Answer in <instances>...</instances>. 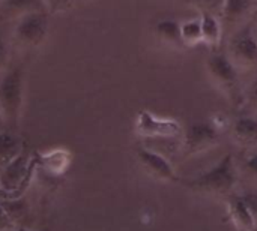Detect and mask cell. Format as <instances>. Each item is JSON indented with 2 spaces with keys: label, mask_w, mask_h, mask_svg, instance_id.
<instances>
[{
  "label": "cell",
  "mask_w": 257,
  "mask_h": 231,
  "mask_svg": "<svg viewBox=\"0 0 257 231\" xmlns=\"http://www.w3.org/2000/svg\"><path fill=\"white\" fill-rule=\"evenodd\" d=\"M12 231H29V230H24V228H20V230H12Z\"/></svg>",
  "instance_id": "25"
},
{
  "label": "cell",
  "mask_w": 257,
  "mask_h": 231,
  "mask_svg": "<svg viewBox=\"0 0 257 231\" xmlns=\"http://www.w3.org/2000/svg\"><path fill=\"white\" fill-rule=\"evenodd\" d=\"M236 179L238 177L233 164V156L227 153L212 168L203 171L202 174L190 180L188 186L202 194L224 195L233 189Z\"/></svg>",
  "instance_id": "2"
},
{
  "label": "cell",
  "mask_w": 257,
  "mask_h": 231,
  "mask_svg": "<svg viewBox=\"0 0 257 231\" xmlns=\"http://www.w3.org/2000/svg\"><path fill=\"white\" fill-rule=\"evenodd\" d=\"M206 69L211 80L229 96L238 92V68L226 53L214 51L206 60Z\"/></svg>",
  "instance_id": "4"
},
{
  "label": "cell",
  "mask_w": 257,
  "mask_h": 231,
  "mask_svg": "<svg viewBox=\"0 0 257 231\" xmlns=\"http://www.w3.org/2000/svg\"><path fill=\"white\" fill-rule=\"evenodd\" d=\"M9 50H11V45L0 27V75L6 71V65L9 60Z\"/></svg>",
  "instance_id": "20"
},
{
  "label": "cell",
  "mask_w": 257,
  "mask_h": 231,
  "mask_svg": "<svg viewBox=\"0 0 257 231\" xmlns=\"http://www.w3.org/2000/svg\"><path fill=\"white\" fill-rule=\"evenodd\" d=\"M248 102L257 110V78L248 87Z\"/></svg>",
  "instance_id": "23"
},
{
  "label": "cell",
  "mask_w": 257,
  "mask_h": 231,
  "mask_svg": "<svg viewBox=\"0 0 257 231\" xmlns=\"http://www.w3.org/2000/svg\"><path fill=\"white\" fill-rule=\"evenodd\" d=\"M137 158L143 168L146 170L148 174L158 180L164 182H175L176 180V173L172 164L166 156L161 153H157L151 149H139L137 150Z\"/></svg>",
  "instance_id": "8"
},
{
  "label": "cell",
  "mask_w": 257,
  "mask_h": 231,
  "mask_svg": "<svg viewBox=\"0 0 257 231\" xmlns=\"http://www.w3.org/2000/svg\"><path fill=\"white\" fill-rule=\"evenodd\" d=\"M136 131L146 138H176L182 134V126L175 119L160 117L149 110H142L136 117Z\"/></svg>",
  "instance_id": "6"
},
{
  "label": "cell",
  "mask_w": 257,
  "mask_h": 231,
  "mask_svg": "<svg viewBox=\"0 0 257 231\" xmlns=\"http://www.w3.org/2000/svg\"><path fill=\"white\" fill-rule=\"evenodd\" d=\"M157 36L170 45H182L181 39V23L173 18H164L157 23L155 26Z\"/></svg>",
  "instance_id": "16"
},
{
  "label": "cell",
  "mask_w": 257,
  "mask_h": 231,
  "mask_svg": "<svg viewBox=\"0 0 257 231\" xmlns=\"http://www.w3.org/2000/svg\"><path fill=\"white\" fill-rule=\"evenodd\" d=\"M218 143V128L214 123L199 122L187 128L184 144L190 155L202 153Z\"/></svg>",
  "instance_id": "7"
},
{
  "label": "cell",
  "mask_w": 257,
  "mask_h": 231,
  "mask_svg": "<svg viewBox=\"0 0 257 231\" xmlns=\"http://www.w3.org/2000/svg\"><path fill=\"white\" fill-rule=\"evenodd\" d=\"M226 0H193V3L199 8L200 12H211L214 15H221L223 6Z\"/></svg>",
  "instance_id": "19"
},
{
  "label": "cell",
  "mask_w": 257,
  "mask_h": 231,
  "mask_svg": "<svg viewBox=\"0 0 257 231\" xmlns=\"http://www.w3.org/2000/svg\"><path fill=\"white\" fill-rule=\"evenodd\" d=\"M41 5L48 15H56L66 12L71 8L72 0H41Z\"/></svg>",
  "instance_id": "18"
},
{
  "label": "cell",
  "mask_w": 257,
  "mask_h": 231,
  "mask_svg": "<svg viewBox=\"0 0 257 231\" xmlns=\"http://www.w3.org/2000/svg\"><path fill=\"white\" fill-rule=\"evenodd\" d=\"M24 107V69L6 68L0 75V116L3 125L17 126Z\"/></svg>",
  "instance_id": "1"
},
{
  "label": "cell",
  "mask_w": 257,
  "mask_h": 231,
  "mask_svg": "<svg viewBox=\"0 0 257 231\" xmlns=\"http://www.w3.org/2000/svg\"><path fill=\"white\" fill-rule=\"evenodd\" d=\"M227 212L233 224L239 231H254L256 219L244 203L242 197L233 195L227 200Z\"/></svg>",
  "instance_id": "12"
},
{
  "label": "cell",
  "mask_w": 257,
  "mask_h": 231,
  "mask_svg": "<svg viewBox=\"0 0 257 231\" xmlns=\"http://www.w3.org/2000/svg\"><path fill=\"white\" fill-rule=\"evenodd\" d=\"M181 39L185 47H196L202 44V26L200 18H190L181 23Z\"/></svg>",
  "instance_id": "17"
},
{
  "label": "cell",
  "mask_w": 257,
  "mask_h": 231,
  "mask_svg": "<svg viewBox=\"0 0 257 231\" xmlns=\"http://www.w3.org/2000/svg\"><path fill=\"white\" fill-rule=\"evenodd\" d=\"M50 32V20L45 11H33L14 23L12 42L24 50L41 47Z\"/></svg>",
  "instance_id": "3"
},
{
  "label": "cell",
  "mask_w": 257,
  "mask_h": 231,
  "mask_svg": "<svg viewBox=\"0 0 257 231\" xmlns=\"http://www.w3.org/2000/svg\"><path fill=\"white\" fill-rule=\"evenodd\" d=\"M2 123H3V120H2V116H0V125H2Z\"/></svg>",
  "instance_id": "26"
},
{
  "label": "cell",
  "mask_w": 257,
  "mask_h": 231,
  "mask_svg": "<svg viewBox=\"0 0 257 231\" xmlns=\"http://www.w3.org/2000/svg\"><path fill=\"white\" fill-rule=\"evenodd\" d=\"M233 134L244 144H257V119L241 116L233 123Z\"/></svg>",
  "instance_id": "15"
},
{
  "label": "cell",
  "mask_w": 257,
  "mask_h": 231,
  "mask_svg": "<svg viewBox=\"0 0 257 231\" xmlns=\"http://www.w3.org/2000/svg\"><path fill=\"white\" fill-rule=\"evenodd\" d=\"M245 168H247L248 173L257 176V153L251 155V156L245 161Z\"/></svg>",
  "instance_id": "24"
},
{
  "label": "cell",
  "mask_w": 257,
  "mask_h": 231,
  "mask_svg": "<svg viewBox=\"0 0 257 231\" xmlns=\"http://www.w3.org/2000/svg\"><path fill=\"white\" fill-rule=\"evenodd\" d=\"M242 200L247 204L248 210L251 212L253 218L256 219L257 222V192H248V194L242 195Z\"/></svg>",
  "instance_id": "21"
},
{
  "label": "cell",
  "mask_w": 257,
  "mask_h": 231,
  "mask_svg": "<svg viewBox=\"0 0 257 231\" xmlns=\"http://www.w3.org/2000/svg\"><path fill=\"white\" fill-rule=\"evenodd\" d=\"M29 167L30 161L23 152L18 158H15L9 165H6L0 171V189H5L8 192L17 189L23 183L26 174L29 173Z\"/></svg>",
  "instance_id": "9"
},
{
  "label": "cell",
  "mask_w": 257,
  "mask_h": 231,
  "mask_svg": "<svg viewBox=\"0 0 257 231\" xmlns=\"http://www.w3.org/2000/svg\"><path fill=\"white\" fill-rule=\"evenodd\" d=\"M24 152L23 141L12 132H0V171Z\"/></svg>",
  "instance_id": "13"
},
{
  "label": "cell",
  "mask_w": 257,
  "mask_h": 231,
  "mask_svg": "<svg viewBox=\"0 0 257 231\" xmlns=\"http://www.w3.org/2000/svg\"><path fill=\"white\" fill-rule=\"evenodd\" d=\"M251 8L253 0H226L221 11V21L230 26L236 24L248 15Z\"/></svg>",
  "instance_id": "14"
},
{
  "label": "cell",
  "mask_w": 257,
  "mask_h": 231,
  "mask_svg": "<svg viewBox=\"0 0 257 231\" xmlns=\"http://www.w3.org/2000/svg\"><path fill=\"white\" fill-rule=\"evenodd\" d=\"M229 57L238 69L251 71L257 68V36L251 27L238 30L229 42Z\"/></svg>",
  "instance_id": "5"
},
{
  "label": "cell",
  "mask_w": 257,
  "mask_h": 231,
  "mask_svg": "<svg viewBox=\"0 0 257 231\" xmlns=\"http://www.w3.org/2000/svg\"><path fill=\"white\" fill-rule=\"evenodd\" d=\"M200 26H202V44L211 50H217L223 39V21L218 15L211 12H200Z\"/></svg>",
  "instance_id": "10"
},
{
  "label": "cell",
  "mask_w": 257,
  "mask_h": 231,
  "mask_svg": "<svg viewBox=\"0 0 257 231\" xmlns=\"http://www.w3.org/2000/svg\"><path fill=\"white\" fill-rule=\"evenodd\" d=\"M0 231H12L11 218L2 206H0Z\"/></svg>",
  "instance_id": "22"
},
{
  "label": "cell",
  "mask_w": 257,
  "mask_h": 231,
  "mask_svg": "<svg viewBox=\"0 0 257 231\" xmlns=\"http://www.w3.org/2000/svg\"><path fill=\"white\" fill-rule=\"evenodd\" d=\"M33 11H44L41 0H0L2 21L15 23L18 18Z\"/></svg>",
  "instance_id": "11"
}]
</instances>
